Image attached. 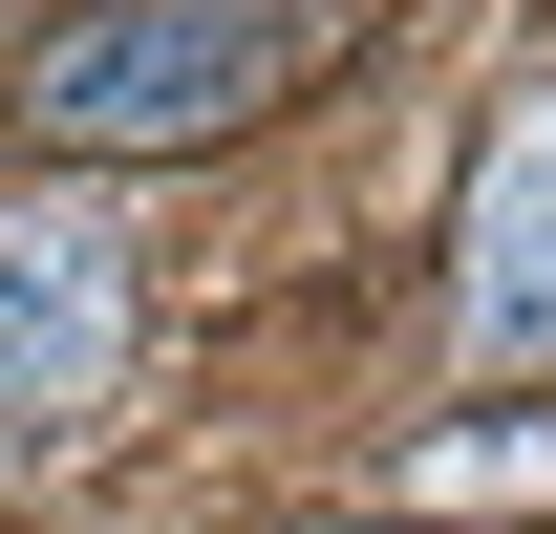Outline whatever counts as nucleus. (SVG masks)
<instances>
[{
	"mask_svg": "<svg viewBox=\"0 0 556 534\" xmlns=\"http://www.w3.org/2000/svg\"><path fill=\"white\" fill-rule=\"evenodd\" d=\"M300 65V22H65V43H43V65H22V107H43V129L65 150H172V129H236V107H257V86Z\"/></svg>",
	"mask_w": 556,
	"mask_h": 534,
	"instance_id": "nucleus-1",
	"label": "nucleus"
},
{
	"mask_svg": "<svg viewBox=\"0 0 556 534\" xmlns=\"http://www.w3.org/2000/svg\"><path fill=\"white\" fill-rule=\"evenodd\" d=\"M108 364H129V214H0V428H65Z\"/></svg>",
	"mask_w": 556,
	"mask_h": 534,
	"instance_id": "nucleus-2",
	"label": "nucleus"
},
{
	"mask_svg": "<svg viewBox=\"0 0 556 534\" xmlns=\"http://www.w3.org/2000/svg\"><path fill=\"white\" fill-rule=\"evenodd\" d=\"M471 364H556V107H514V129L471 150Z\"/></svg>",
	"mask_w": 556,
	"mask_h": 534,
	"instance_id": "nucleus-3",
	"label": "nucleus"
},
{
	"mask_svg": "<svg viewBox=\"0 0 556 534\" xmlns=\"http://www.w3.org/2000/svg\"><path fill=\"white\" fill-rule=\"evenodd\" d=\"M386 492H407V513H492V492H514V513H556V406H514V428H450V449H407Z\"/></svg>",
	"mask_w": 556,
	"mask_h": 534,
	"instance_id": "nucleus-4",
	"label": "nucleus"
}]
</instances>
